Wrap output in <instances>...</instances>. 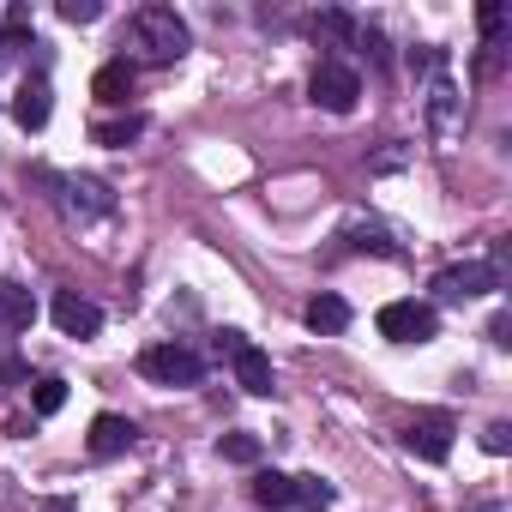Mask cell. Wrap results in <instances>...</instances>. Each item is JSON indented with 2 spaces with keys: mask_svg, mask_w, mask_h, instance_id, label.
<instances>
[{
  "mask_svg": "<svg viewBox=\"0 0 512 512\" xmlns=\"http://www.w3.org/2000/svg\"><path fill=\"white\" fill-rule=\"evenodd\" d=\"M127 31H133V49H139L145 61H157V67H169V61H181V55L193 49V37H187V25L175 19V7H139Z\"/></svg>",
  "mask_w": 512,
  "mask_h": 512,
  "instance_id": "obj_1",
  "label": "cell"
},
{
  "mask_svg": "<svg viewBox=\"0 0 512 512\" xmlns=\"http://www.w3.org/2000/svg\"><path fill=\"white\" fill-rule=\"evenodd\" d=\"M308 91H314V103H320V109H332V115H350V109L362 103V73H356L350 61H338V55H326V61L314 67V79H308Z\"/></svg>",
  "mask_w": 512,
  "mask_h": 512,
  "instance_id": "obj_2",
  "label": "cell"
},
{
  "mask_svg": "<svg viewBox=\"0 0 512 512\" xmlns=\"http://www.w3.org/2000/svg\"><path fill=\"white\" fill-rule=\"evenodd\" d=\"M374 326H380V338H392V344H434L440 314H434L428 302H386V308L374 314Z\"/></svg>",
  "mask_w": 512,
  "mask_h": 512,
  "instance_id": "obj_3",
  "label": "cell"
},
{
  "mask_svg": "<svg viewBox=\"0 0 512 512\" xmlns=\"http://www.w3.org/2000/svg\"><path fill=\"white\" fill-rule=\"evenodd\" d=\"M139 374L157 380V386H199L205 380V362L187 350V344H151L139 356Z\"/></svg>",
  "mask_w": 512,
  "mask_h": 512,
  "instance_id": "obj_4",
  "label": "cell"
},
{
  "mask_svg": "<svg viewBox=\"0 0 512 512\" xmlns=\"http://www.w3.org/2000/svg\"><path fill=\"white\" fill-rule=\"evenodd\" d=\"M488 290H500V266L494 260H464V266H446L434 278L440 302H470V296H488Z\"/></svg>",
  "mask_w": 512,
  "mask_h": 512,
  "instance_id": "obj_5",
  "label": "cell"
},
{
  "mask_svg": "<svg viewBox=\"0 0 512 512\" xmlns=\"http://www.w3.org/2000/svg\"><path fill=\"white\" fill-rule=\"evenodd\" d=\"M404 452H416L422 464H446V452H452V416L446 410H422L404 428Z\"/></svg>",
  "mask_w": 512,
  "mask_h": 512,
  "instance_id": "obj_6",
  "label": "cell"
},
{
  "mask_svg": "<svg viewBox=\"0 0 512 512\" xmlns=\"http://www.w3.org/2000/svg\"><path fill=\"white\" fill-rule=\"evenodd\" d=\"M61 187H67V211H73L79 223H97V217L115 211V187L97 181V175H67Z\"/></svg>",
  "mask_w": 512,
  "mask_h": 512,
  "instance_id": "obj_7",
  "label": "cell"
},
{
  "mask_svg": "<svg viewBox=\"0 0 512 512\" xmlns=\"http://www.w3.org/2000/svg\"><path fill=\"white\" fill-rule=\"evenodd\" d=\"M49 314H55L61 338H97V332H103V308H97L91 296H79V290H61Z\"/></svg>",
  "mask_w": 512,
  "mask_h": 512,
  "instance_id": "obj_8",
  "label": "cell"
},
{
  "mask_svg": "<svg viewBox=\"0 0 512 512\" xmlns=\"http://www.w3.org/2000/svg\"><path fill=\"white\" fill-rule=\"evenodd\" d=\"M49 109H55V91H49L43 73H31V79L19 85V97H13V121H19L25 133H43V127H49Z\"/></svg>",
  "mask_w": 512,
  "mask_h": 512,
  "instance_id": "obj_9",
  "label": "cell"
},
{
  "mask_svg": "<svg viewBox=\"0 0 512 512\" xmlns=\"http://www.w3.org/2000/svg\"><path fill=\"white\" fill-rule=\"evenodd\" d=\"M133 440H139V428H133L127 416H115V410H103V416L91 422V434H85L91 458H121V452H127Z\"/></svg>",
  "mask_w": 512,
  "mask_h": 512,
  "instance_id": "obj_10",
  "label": "cell"
},
{
  "mask_svg": "<svg viewBox=\"0 0 512 512\" xmlns=\"http://www.w3.org/2000/svg\"><path fill=\"white\" fill-rule=\"evenodd\" d=\"M133 85H139V61L115 55V61H103V67H97L91 97H97V103H127V97H133Z\"/></svg>",
  "mask_w": 512,
  "mask_h": 512,
  "instance_id": "obj_11",
  "label": "cell"
},
{
  "mask_svg": "<svg viewBox=\"0 0 512 512\" xmlns=\"http://www.w3.org/2000/svg\"><path fill=\"white\" fill-rule=\"evenodd\" d=\"M229 362H235V380H241V392H253V398H266V392H272V356H266L260 344H241Z\"/></svg>",
  "mask_w": 512,
  "mask_h": 512,
  "instance_id": "obj_12",
  "label": "cell"
},
{
  "mask_svg": "<svg viewBox=\"0 0 512 512\" xmlns=\"http://www.w3.org/2000/svg\"><path fill=\"white\" fill-rule=\"evenodd\" d=\"M37 326V296L25 284H0V332H31Z\"/></svg>",
  "mask_w": 512,
  "mask_h": 512,
  "instance_id": "obj_13",
  "label": "cell"
},
{
  "mask_svg": "<svg viewBox=\"0 0 512 512\" xmlns=\"http://www.w3.org/2000/svg\"><path fill=\"white\" fill-rule=\"evenodd\" d=\"M302 320H308V332H320V338H338V332L350 326V302H344V296H314Z\"/></svg>",
  "mask_w": 512,
  "mask_h": 512,
  "instance_id": "obj_14",
  "label": "cell"
},
{
  "mask_svg": "<svg viewBox=\"0 0 512 512\" xmlns=\"http://www.w3.org/2000/svg\"><path fill=\"white\" fill-rule=\"evenodd\" d=\"M253 500H260L266 512H284V506L296 500V476H284V470H260V476H253Z\"/></svg>",
  "mask_w": 512,
  "mask_h": 512,
  "instance_id": "obj_15",
  "label": "cell"
},
{
  "mask_svg": "<svg viewBox=\"0 0 512 512\" xmlns=\"http://www.w3.org/2000/svg\"><path fill=\"white\" fill-rule=\"evenodd\" d=\"M139 133H145V115H121V121H97V127H91V139H97V145H109V151L133 145Z\"/></svg>",
  "mask_w": 512,
  "mask_h": 512,
  "instance_id": "obj_16",
  "label": "cell"
},
{
  "mask_svg": "<svg viewBox=\"0 0 512 512\" xmlns=\"http://www.w3.org/2000/svg\"><path fill=\"white\" fill-rule=\"evenodd\" d=\"M428 121H434L440 133L458 121V91H452V79H434V91H428Z\"/></svg>",
  "mask_w": 512,
  "mask_h": 512,
  "instance_id": "obj_17",
  "label": "cell"
},
{
  "mask_svg": "<svg viewBox=\"0 0 512 512\" xmlns=\"http://www.w3.org/2000/svg\"><path fill=\"white\" fill-rule=\"evenodd\" d=\"M217 452H223V464H260V434H223L217 440Z\"/></svg>",
  "mask_w": 512,
  "mask_h": 512,
  "instance_id": "obj_18",
  "label": "cell"
},
{
  "mask_svg": "<svg viewBox=\"0 0 512 512\" xmlns=\"http://www.w3.org/2000/svg\"><path fill=\"white\" fill-rule=\"evenodd\" d=\"M61 404H67V380H55V374H43V380L31 386V410H37V416H55Z\"/></svg>",
  "mask_w": 512,
  "mask_h": 512,
  "instance_id": "obj_19",
  "label": "cell"
},
{
  "mask_svg": "<svg viewBox=\"0 0 512 512\" xmlns=\"http://www.w3.org/2000/svg\"><path fill=\"white\" fill-rule=\"evenodd\" d=\"M482 37L488 43H506V31H512V7H506V0H482Z\"/></svg>",
  "mask_w": 512,
  "mask_h": 512,
  "instance_id": "obj_20",
  "label": "cell"
},
{
  "mask_svg": "<svg viewBox=\"0 0 512 512\" xmlns=\"http://www.w3.org/2000/svg\"><path fill=\"white\" fill-rule=\"evenodd\" d=\"M290 506H302V512H326L332 506V488L320 482V476H296V500Z\"/></svg>",
  "mask_w": 512,
  "mask_h": 512,
  "instance_id": "obj_21",
  "label": "cell"
},
{
  "mask_svg": "<svg viewBox=\"0 0 512 512\" xmlns=\"http://www.w3.org/2000/svg\"><path fill=\"white\" fill-rule=\"evenodd\" d=\"M314 31H320V37H332V43H350V37H356V25H350L344 13H320V19H314Z\"/></svg>",
  "mask_w": 512,
  "mask_h": 512,
  "instance_id": "obj_22",
  "label": "cell"
},
{
  "mask_svg": "<svg viewBox=\"0 0 512 512\" xmlns=\"http://www.w3.org/2000/svg\"><path fill=\"white\" fill-rule=\"evenodd\" d=\"M61 19L67 25H91V19H103V7L97 0H61Z\"/></svg>",
  "mask_w": 512,
  "mask_h": 512,
  "instance_id": "obj_23",
  "label": "cell"
},
{
  "mask_svg": "<svg viewBox=\"0 0 512 512\" xmlns=\"http://www.w3.org/2000/svg\"><path fill=\"white\" fill-rule=\"evenodd\" d=\"M404 163H410V145H392V151H380V157H374V169H380V175H392V169H404Z\"/></svg>",
  "mask_w": 512,
  "mask_h": 512,
  "instance_id": "obj_24",
  "label": "cell"
},
{
  "mask_svg": "<svg viewBox=\"0 0 512 512\" xmlns=\"http://www.w3.org/2000/svg\"><path fill=\"white\" fill-rule=\"evenodd\" d=\"M482 446H488V452H506V446H512V428H506V422L482 428Z\"/></svg>",
  "mask_w": 512,
  "mask_h": 512,
  "instance_id": "obj_25",
  "label": "cell"
},
{
  "mask_svg": "<svg viewBox=\"0 0 512 512\" xmlns=\"http://www.w3.org/2000/svg\"><path fill=\"white\" fill-rule=\"evenodd\" d=\"M470 512H506V506H500V500H476Z\"/></svg>",
  "mask_w": 512,
  "mask_h": 512,
  "instance_id": "obj_26",
  "label": "cell"
},
{
  "mask_svg": "<svg viewBox=\"0 0 512 512\" xmlns=\"http://www.w3.org/2000/svg\"><path fill=\"white\" fill-rule=\"evenodd\" d=\"M43 512H73V506H67V500H49V506H43Z\"/></svg>",
  "mask_w": 512,
  "mask_h": 512,
  "instance_id": "obj_27",
  "label": "cell"
}]
</instances>
